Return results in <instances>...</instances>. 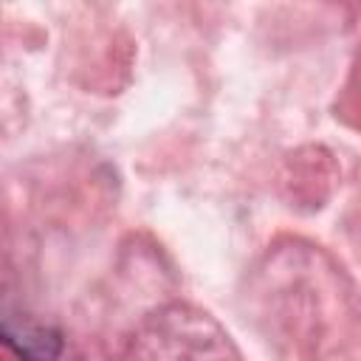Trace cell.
Returning a JSON list of instances; mask_svg holds the SVG:
<instances>
[{"label":"cell","mask_w":361,"mask_h":361,"mask_svg":"<svg viewBox=\"0 0 361 361\" xmlns=\"http://www.w3.org/2000/svg\"><path fill=\"white\" fill-rule=\"evenodd\" d=\"M0 341L23 361H56L62 350L59 333L31 316L6 290H0Z\"/></svg>","instance_id":"obj_1"}]
</instances>
